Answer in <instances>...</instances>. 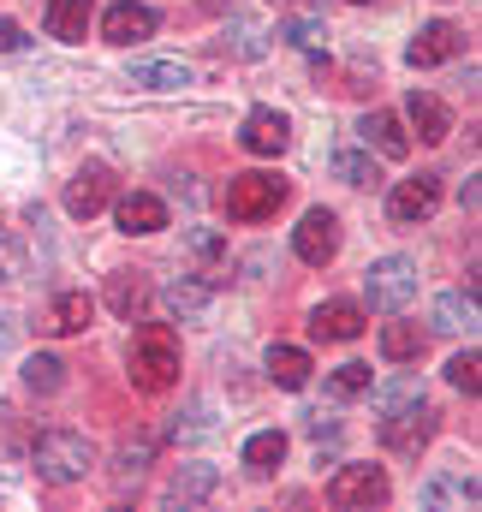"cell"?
Returning a JSON list of instances; mask_svg holds the SVG:
<instances>
[{
  "label": "cell",
  "mask_w": 482,
  "mask_h": 512,
  "mask_svg": "<svg viewBox=\"0 0 482 512\" xmlns=\"http://www.w3.org/2000/svg\"><path fill=\"white\" fill-rule=\"evenodd\" d=\"M12 334H18V322H12V316H0V352L12 346Z\"/></svg>",
  "instance_id": "cell-42"
},
{
  "label": "cell",
  "mask_w": 482,
  "mask_h": 512,
  "mask_svg": "<svg viewBox=\"0 0 482 512\" xmlns=\"http://www.w3.org/2000/svg\"><path fill=\"white\" fill-rule=\"evenodd\" d=\"M143 304H149V280H143V274H131V268H114V274H108V310L131 322Z\"/></svg>",
  "instance_id": "cell-25"
},
{
  "label": "cell",
  "mask_w": 482,
  "mask_h": 512,
  "mask_svg": "<svg viewBox=\"0 0 482 512\" xmlns=\"http://www.w3.org/2000/svg\"><path fill=\"white\" fill-rule=\"evenodd\" d=\"M423 507H477V477L435 471V477L423 483Z\"/></svg>",
  "instance_id": "cell-22"
},
{
  "label": "cell",
  "mask_w": 482,
  "mask_h": 512,
  "mask_svg": "<svg viewBox=\"0 0 482 512\" xmlns=\"http://www.w3.org/2000/svg\"><path fill=\"white\" fill-rule=\"evenodd\" d=\"M215 483H221V471L203 465V459H191V465L173 471V483H167V507H197V501L215 495Z\"/></svg>",
  "instance_id": "cell-17"
},
{
  "label": "cell",
  "mask_w": 482,
  "mask_h": 512,
  "mask_svg": "<svg viewBox=\"0 0 482 512\" xmlns=\"http://www.w3.org/2000/svg\"><path fill=\"white\" fill-rule=\"evenodd\" d=\"M155 6H137V0H120V6H108L102 12V36L114 42V48H137V42H149L155 36Z\"/></svg>",
  "instance_id": "cell-10"
},
{
  "label": "cell",
  "mask_w": 482,
  "mask_h": 512,
  "mask_svg": "<svg viewBox=\"0 0 482 512\" xmlns=\"http://www.w3.org/2000/svg\"><path fill=\"white\" fill-rule=\"evenodd\" d=\"M310 334H316V340H358L363 310L352 304V298H328V304L310 310Z\"/></svg>",
  "instance_id": "cell-13"
},
{
  "label": "cell",
  "mask_w": 482,
  "mask_h": 512,
  "mask_svg": "<svg viewBox=\"0 0 482 512\" xmlns=\"http://www.w3.org/2000/svg\"><path fill=\"white\" fill-rule=\"evenodd\" d=\"M429 328H435V334H465V328H477V292H441V298L429 304Z\"/></svg>",
  "instance_id": "cell-18"
},
{
  "label": "cell",
  "mask_w": 482,
  "mask_h": 512,
  "mask_svg": "<svg viewBox=\"0 0 482 512\" xmlns=\"http://www.w3.org/2000/svg\"><path fill=\"white\" fill-rule=\"evenodd\" d=\"M239 143L250 149V155H286V143H292V120H286L280 108H250V114H244Z\"/></svg>",
  "instance_id": "cell-11"
},
{
  "label": "cell",
  "mask_w": 482,
  "mask_h": 512,
  "mask_svg": "<svg viewBox=\"0 0 482 512\" xmlns=\"http://www.w3.org/2000/svg\"><path fill=\"white\" fill-rule=\"evenodd\" d=\"M417 399H423V382H417V376H393V382L375 387V411H399V405H417Z\"/></svg>",
  "instance_id": "cell-31"
},
{
  "label": "cell",
  "mask_w": 482,
  "mask_h": 512,
  "mask_svg": "<svg viewBox=\"0 0 482 512\" xmlns=\"http://www.w3.org/2000/svg\"><path fill=\"white\" fill-rule=\"evenodd\" d=\"M209 304H215V286H209V280H173V286L161 292V310H167L173 322H203Z\"/></svg>",
  "instance_id": "cell-16"
},
{
  "label": "cell",
  "mask_w": 482,
  "mask_h": 512,
  "mask_svg": "<svg viewBox=\"0 0 482 512\" xmlns=\"http://www.w3.org/2000/svg\"><path fill=\"white\" fill-rule=\"evenodd\" d=\"M393 489H387V471L381 465H340L334 483H328V501L334 507H381Z\"/></svg>",
  "instance_id": "cell-7"
},
{
  "label": "cell",
  "mask_w": 482,
  "mask_h": 512,
  "mask_svg": "<svg viewBox=\"0 0 482 512\" xmlns=\"http://www.w3.org/2000/svg\"><path fill=\"white\" fill-rule=\"evenodd\" d=\"M328 167H334V179H346V185H375V155L358 149V143H334V149H328Z\"/></svg>",
  "instance_id": "cell-27"
},
{
  "label": "cell",
  "mask_w": 482,
  "mask_h": 512,
  "mask_svg": "<svg viewBox=\"0 0 482 512\" xmlns=\"http://www.w3.org/2000/svg\"><path fill=\"white\" fill-rule=\"evenodd\" d=\"M90 6H96V0H48V6H42L48 36H60V42H84V36H90Z\"/></svg>",
  "instance_id": "cell-20"
},
{
  "label": "cell",
  "mask_w": 482,
  "mask_h": 512,
  "mask_svg": "<svg viewBox=\"0 0 482 512\" xmlns=\"http://www.w3.org/2000/svg\"><path fill=\"white\" fill-rule=\"evenodd\" d=\"M280 465H286V435L280 429H262V435L244 441V471L250 477H274Z\"/></svg>",
  "instance_id": "cell-23"
},
{
  "label": "cell",
  "mask_w": 482,
  "mask_h": 512,
  "mask_svg": "<svg viewBox=\"0 0 482 512\" xmlns=\"http://www.w3.org/2000/svg\"><path fill=\"white\" fill-rule=\"evenodd\" d=\"M90 316H96L90 292H60V298L48 304V328H54V334H84V328H90Z\"/></svg>",
  "instance_id": "cell-26"
},
{
  "label": "cell",
  "mask_w": 482,
  "mask_h": 512,
  "mask_svg": "<svg viewBox=\"0 0 482 512\" xmlns=\"http://www.w3.org/2000/svg\"><path fill=\"white\" fill-rule=\"evenodd\" d=\"M280 203H286V179L280 173H233V185H227V215L244 221V227L280 215Z\"/></svg>",
  "instance_id": "cell-4"
},
{
  "label": "cell",
  "mask_w": 482,
  "mask_h": 512,
  "mask_svg": "<svg viewBox=\"0 0 482 512\" xmlns=\"http://www.w3.org/2000/svg\"><path fill=\"white\" fill-rule=\"evenodd\" d=\"M381 447L387 453H423L429 447V435H435V405L429 399H417V405H399V411H381Z\"/></svg>",
  "instance_id": "cell-5"
},
{
  "label": "cell",
  "mask_w": 482,
  "mask_h": 512,
  "mask_svg": "<svg viewBox=\"0 0 482 512\" xmlns=\"http://www.w3.org/2000/svg\"><path fill=\"white\" fill-rule=\"evenodd\" d=\"M453 54H459V24H447V18L423 24V30L411 36V48H405L411 66H441V60H453Z\"/></svg>",
  "instance_id": "cell-15"
},
{
  "label": "cell",
  "mask_w": 482,
  "mask_h": 512,
  "mask_svg": "<svg viewBox=\"0 0 482 512\" xmlns=\"http://www.w3.org/2000/svg\"><path fill=\"white\" fill-rule=\"evenodd\" d=\"M131 84L137 90H185V84H197V72L185 60H131Z\"/></svg>",
  "instance_id": "cell-21"
},
{
  "label": "cell",
  "mask_w": 482,
  "mask_h": 512,
  "mask_svg": "<svg viewBox=\"0 0 482 512\" xmlns=\"http://www.w3.org/2000/svg\"><path fill=\"white\" fill-rule=\"evenodd\" d=\"M292 251L304 256L310 268H328V262L340 256V215H334V209H310V215L298 221V233H292Z\"/></svg>",
  "instance_id": "cell-8"
},
{
  "label": "cell",
  "mask_w": 482,
  "mask_h": 512,
  "mask_svg": "<svg viewBox=\"0 0 482 512\" xmlns=\"http://www.w3.org/2000/svg\"><path fill=\"white\" fill-rule=\"evenodd\" d=\"M447 382L459 387V393H471V399H477V393H482V358H477V346H471V352H459V358L447 364Z\"/></svg>",
  "instance_id": "cell-34"
},
{
  "label": "cell",
  "mask_w": 482,
  "mask_h": 512,
  "mask_svg": "<svg viewBox=\"0 0 482 512\" xmlns=\"http://www.w3.org/2000/svg\"><path fill=\"white\" fill-rule=\"evenodd\" d=\"M352 6H375V0H352Z\"/></svg>",
  "instance_id": "cell-44"
},
{
  "label": "cell",
  "mask_w": 482,
  "mask_h": 512,
  "mask_svg": "<svg viewBox=\"0 0 482 512\" xmlns=\"http://www.w3.org/2000/svg\"><path fill=\"white\" fill-rule=\"evenodd\" d=\"M114 197H120V191H114V167H102V161H90V167H78V173L66 179V215H72V221L102 215Z\"/></svg>",
  "instance_id": "cell-6"
},
{
  "label": "cell",
  "mask_w": 482,
  "mask_h": 512,
  "mask_svg": "<svg viewBox=\"0 0 482 512\" xmlns=\"http://www.w3.org/2000/svg\"><path fill=\"white\" fill-rule=\"evenodd\" d=\"M24 387H30V393H60V387H66V364H60L54 352H30V358H24Z\"/></svg>",
  "instance_id": "cell-29"
},
{
  "label": "cell",
  "mask_w": 482,
  "mask_h": 512,
  "mask_svg": "<svg viewBox=\"0 0 482 512\" xmlns=\"http://www.w3.org/2000/svg\"><path fill=\"white\" fill-rule=\"evenodd\" d=\"M280 36H286L292 48H304V54H322V48H328V24H316V18H292Z\"/></svg>",
  "instance_id": "cell-35"
},
{
  "label": "cell",
  "mask_w": 482,
  "mask_h": 512,
  "mask_svg": "<svg viewBox=\"0 0 482 512\" xmlns=\"http://www.w3.org/2000/svg\"><path fill=\"white\" fill-rule=\"evenodd\" d=\"M304 417H310V423H304V429H310V441H340V423H334L328 411H304Z\"/></svg>",
  "instance_id": "cell-39"
},
{
  "label": "cell",
  "mask_w": 482,
  "mask_h": 512,
  "mask_svg": "<svg viewBox=\"0 0 482 512\" xmlns=\"http://www.w3.org/2000/svg\"><path fill=\"white\" fill-rule=\"evenodd\" d=\"M173 435H179V441H203V435H215V405H209V399H197L191 411H179Z\"/></svg>",
  "instance_id": "cell-33"
},
{
  "label": "cell",
  "mask_w": 482,
  "mask_h": 512,
  "mask_svg": "<svg viewBox=\"0 0 482 512\" xmlns=\"http://www.w3.org/2000/svg\"><path fill=\"white\" fill-rule=\"evenodd\" d=\"M143 465H149V447H125V453H120V483L143 477Z\"/></svg>",
  "instance_id": "cell-40"
},
{
  "label": "cell",
  "mask_w": 482,
  "mask_h": 512,
  "mask_svg": "<svg viewBox=\"0 0 482 512\" xmlns=\"http://www.w3.org/2000/svg\"><path fill=\"white\" fill-rule=\"evenodd\" d=\"M131 387L137 393H167V387L179 382V340H173V328L167 322H149V328H137V340H131Z\"/></svg>",
  "instance_id": "cell-1"
},
{
  "label": "cell",
  "mask_w": 482,
  "mask_h": 512,
  "mask_svg": "<svg viewBox=\"0 0 482 512\" xmlns=\"http://www.w3.org/2000/svg\"><path fill=\"white\" fill-rule=\"evenodd\" d=\"M191 251L203 256V262H221V256H227V239H221V233H209V227H203V233H191Z\"/></svg>",
  "instance_id": "cell-37"
},
{
  "label": "cell",
  "mask_w": 482,
  "mask_h": 512,
  "mask_svg": "<svg viewBox=\"0 0 482 512\" xmlns=\"http://www.w3.org/2000/svg\"><path fill=\"white\" fill-rule=\"evenodd\" d=\"M12 280H24V239L0 227V286H12Z\"/></svg>",
  "instance_id": "cell-36"
},
{
  "label": "cell",
  "mask_w": 482,
  "mask_h": 512,
  "mask_svg": "<svg viewBox=\"0 0 482 512\" xmlns=\"http://www.w3.org/2000/svg\"><path fill=\"white\" fill-rule=\"evenodd\" d=\"M459 203H465V209H477V203H482V185H477V179H465V185H459Z\"/></svg>",
  "instance_id": "cell-41"
},
{
  "label": "cell",
  "mask_w": 482,
  "mask_h": 512,
  "mask_svg": "<svg viewBox=\"0 0 482 512\" xmlns=\"http://www.w3.org/2000/svg\"><path fill=\"white\" fill-rule=\"evenodd\" d=\"M381 358H387V364L423 358V328H417V322H387V328H381Z\"/></svg>",
  "instance_id": "cell-28"
},
{
  "label": "cell",
  "mask_w": 482,
  "mask_h": 512,
  "mask_svg": "<svg viewBox=\"0 0 482 512\" xmlns=\"http://www.w3.org/2000/svg\"><path fill=\"white\" fill-rule=\"evenodd\" d=\"M405 114H411V126L423 143H441L447 131H453V114H447V102L441 96H429V90H411L405 96Z\"/></svg>",
  "instance_id": "cell-19"
},
{
  "label": "cell",
  "mask_w": 482,
  "mask_h": 512,
  "mask_svg": "<svg viewBox=\"0 0 482 512\" xmlns=\"http://www.w3.org/2000/svg\"><path fill=\"white\" fill-rule=\"evenodd\" d=\"M30 465H36V477H42V483L66 489V483H84V477H90V465H96V447H90L78 429H48V435H36V447H30Z\"/></svg>",
  "instance_id": "cell-2"
},
{
  "label": "cell",
  "mask_w": 482,
  "mask_h": 512,
  "mask_svg": "<svg viewBox=\"0 0 482 512\" xmlns=\"http://www.w3.org/2000/svg\"><path fill=\"white\" fill-rule=\"evenodd\" d=\"M435 209H441V179H435V173L399 179V185H393V197H387V215H393L399 227H417V221H429Z\"/></svg>",
  "instance_id": "cell-9"
},
{
  "label": "cell",
  "mask_w": 482,
  "mask_h": 512,
  "mask_svg": "<svg viewBox=\"0 0 482 512\" xmlns=\"http://www.w3.org/2000/svg\"><path fill=\"white\" fill-rule=\"evenodd\" d=\"M24 48H30L24 24H18V18H0V54H24Z\"/></svg>",
  "instance_id": "cell-38"
},
{
  "label": "cell",
  "mask_w": 482,
  "mask_h": 512,
  "mask_svg": "<svg viewBox=\"0 0 482 512\" xmlns=\"http://www.w3.org/2000/svg\"><path fill=\"white\" fill-rule=\"evenodd\" d=\"M209 6H233V0H209Z\"/></svg>",
  "instance_id": "cell-43"
},
{
  "label": "cell",
  "mask_w": 482,
  "mask_h": 512,
  "mask_svg": "<svg viewBox=\"0 0 482 512\" xmlns=\"http://www.w3.org/2000/svg\"><path fill=\"white\" fill-rule=\"evenodd\" d=\"M369 382H375L369 364H340V370L328 376V393H334V399H358V393H369Z\"/></svg>",
  "instance_id": "cell-32"
},
{
  "label": "cell",
  "mask_w": 482,
  "mask_h": 512,
  "mask_svg": "<svg viewBox=\"0 0 482 512\" xmlns=\"http://www.w3.org/2000/svg\"><path fill=\"white\" fill-rule=\"evenodd\" d=\"M358 137L369 143V155H387V161H405L411 155V137H405V126H399V114H363L358 120Z\"/></svg>",
  "instance_id": "cell-14"
},
{
  "label": "cell",
  "mask_w": 482,
  "mask_h": 512,
  "mask_svg": "<svg viewBox=\"0 0 482 512\" xmlns=\"http://www.w3.org/2000/svg\"><path fill=\"white\" fill-rule=\"evenodd\" d=\"M268 382L286 387V393L310 387V352H298V346H268Z\"/></svg>",
  "instance_id": "cell-24"
},
{
  "label": "cell",
  "mask_w": 482,
  "mask_h": 512,
  "mask_svg": "<svg viewBox=\"0 0 482 512\" xmlns=\"http://www.w3.org/2000/svg\"><path fill=\"white\" fill-rule=\"evenodd\" d=\"M363 298H369L375 316H399V310L417 298V262H411V256H381V262H369Z\"/></svg>",
  "instance_id": "cell-3"
},
{
  "label": "cell",
  "mask_w": 482,
  "mask_h": 512,
  "mask_svg": "<svg viewBox=\"0 0 482 512\" xmlns=\"http://www.w3.org/2000/svg\"><path fill=\"white\" fill-rule=\"evenodd\" d=\"M227 48H233L239 60H262V54H268V24H262V18H239V24H227Z\"/></svg>",
  "instance_id": "cell-30"
},
{
  "label": "cell",
  "mask_w": 482,
  "mask_h": 512,
  "mask_svg": "<svg viewBox=\"0 0 482 512\" xmlns=\"http://www.w3.org/2000/svg\"><path fill=\"white\" fill-rule=\"evenodd\" d=\"M114 221H120V233H131V239L161 233L167 227V203L155 191H125V197H114Z\"/></svg>",
  "instance_id": "cell-12"
}]
</instances>
